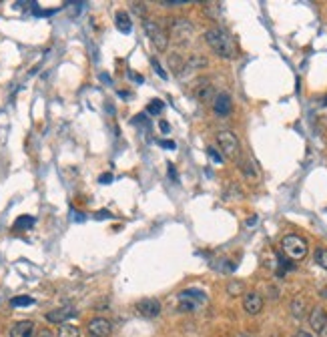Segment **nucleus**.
I'll use <instances>...</instances> for the list:
<instances>
[{
	"mask_svg": "<svg viewBox=\"0 0 327 337\" xmlns=\"http://www.w3.org/2000/svg\"><path fill=\"white\" fill-rule=\"evenodd\" d=\"M205 42L209 44V48H211L217 56L227 58V60L237 58V44H235L233 36H231L225 28H219V26L209 28V30L205 32Z\"/></svg>",
	"mask_w": 327,
	"mask_h": 337,
	"instance_id": "obj_1",
	"label": "nucleus"
},
{
	"mask_svg": "<svg viewBox=\"0 0 327 337\" xmlns=\"http://www.w3.org/2000/svg\"><path fill=\"white\" fill-rule=\"evenodd\" d=\"M177 297H179V309L187 311V313H193L201 305L207 303V293L203 289H197V287H189V289L181 291Z\"/></svg>",
	"mask_w": 327,
	"mask_h": 337,
	"instance_id": "obj_2",
	"label": "nucleus"
},
{
	"mask_svg": "<svg viewBox=\"0 0 327 337\" xmlns=\"http://www.w3.org/2000/svg\"><path fill=\"white\" fill-rule=\"evenodd\" d=\"M281 249H283V253H285L289 259H295V261L303 259L307 253H309L307 241H305L303 237H299V235H285V237L281 239Z\"/></svg>",
	"mask_w": 327,
	"mask_h": 337,
	"instance_id": "obj_3",
	"label": "nucleus"
},
{
	"mask_svg": "<svg viewBox=\"0 0 327 337\" xmlns=\"http://www.w3.org/2000/svg\"><path fill=\"white\" fill-rule=\"evenodd\" d=\"M217 145L223 153V159H239L241 157V143L239 137L233 131H219L217 133Z\"/></svg>",
	"mask_w": 327,
	"mask_h": 337,
	"instance_id": "obj_4",
	"label": "nucleus"
},
{
	"mask_svg": "<svg viewBox=\"0 0 327 337\" xmlns=\"http://www.w3.org/2000/svg\"><path fill=\"white\" fill-rule=\"evenodd\" d=\"M143 28H145L147 36L151 38V42L157 46V50L165 52V50L169 48V36H167V32H165V30L161 28V24H159V22L145 18V20H143Z\"/></svg>",
	"mask_w": 327,
	"mask_h": 337,
	"instance_id": "obj_5",
	"label": "nucleus"
},
{
	"mask_svg": "<svg viewBox=\"0 0 327 337\" xmlns=\"http://www.w3.org/2000/svg\"><path fill=\"white\" fill-rule=\"evenodd\" d=\"M171 36L179 44H189L193 38V24L185 18H175L171 22Z\"/></svg>",
	"mask_w": 327,
	"mask_h": 337,
	"instance_id": "obj_6",
	"label": "nucleus"
},
{
	"mask_svg": "<svg viewBox=\"0 0 327 337\" xmlns=\"http://www.w3.org/2000/svg\"><path fill=\"white\" fill-rule=\"evenodd\" d=\"M137 313L147 317V319H153V317H159L161 315V301L155 299V297H145L137 303Z\"/></svg>",
	"mask_w": 327,
	"mask_h": 337,
	"instance_id": "obj_7",
	"label": "nucleus"
},
{
	"mask_svg": "<svg viewBox=\"0 0 327 337\" xmlns=\"http://www.w3.org/2000/svg\"><path fill=\"white\" fill-rule=\"evenodd\" d=\"M72 317H76V309L72 305H64V307H58V309H52L46 313V321L56 323V325H64Z\"/></svg>",
	"mask_w": 327,
	"mask_h": 337,
	"instance_id": "obj_8",
	"label": "nucleus"
},
{
	"mask_svg": "<svg viewBox=\"0 0 327 337\" xmlns=\"http://www.w3.org/2000/svg\"><path fill=\"white\" fill-rule=\"evenodd\" d=\"M89 333L91 337H109L113 333V323L107 317H95L89 321Z\"/></svg>",
	"mask_w": 327,
	"mask_h": 337,
	"instance_id": "obj_9",
	"label": "nucleus"
},
{
	"mask_svg": "<svg viewBox=\"0 0 327 337\" xmlns=\"http://www.w3.org/2000/svg\"><path fill=\"white\" fill-rule=\"evenodd\" d=\"M309 325L317 335L327 333V313L323 307H313V311L309 313Z\"/></svg>",
	"mask_w": 327,
	"mask_h": 337,
	"instance_id": "obj_10",
	"label": "nucleus"
},
{
	"mask_svg": "<svg viewBox=\"0 0 327 337\" xmlns=\"http://www.w3.org/2000/svg\"><path fill=\"white\" fill-rule=\"evenodd\" d=\"M243 309H245V313H249V315L261 313V309H263V297L257 291L245 293V297H243Z\"/></svg>",
	"mask_w": 327,
	"mask_h": 337,
	"instance_id": "obj_11",
	"label": "nucleus"
},
{
	"mask_svg": "<svg viewBox=\"0 0 327 337\" xmlns=\"http://www.w3.org/2000/svg\"><path fill=\"white\" fill-rule=\"evenodd\" d=\"M213 111H215V115H219V117L231 115V111H233V101H231V97H229L227 93L215 95V99H213Z\"/></svg>",
	"mask_w": 327,
	"mask_h": 337,
	"instance_id": "obj_12",
	"label": "nucleus"
},
{
	"mask_svg": "<svg viewBox=\"0 0 327 337\" xmlns=\"http://www.w3.org/2000/svg\"><path fill=\"white\" fill-rule=\"evenodd\" d=\"M195 97L201 101V103H211L215 99V89L213 84L207 80V78H201L197 84H195Z\"/></svg>",
	"mask_w": 327,
	"mask_h": 337,
	"instance_id": "obj_13",
	"label": "nucleus"
},
{
	"mask_svg": "<svg viewBox=\"0 0 327 337\" xmlns=\"http://www.w3.org/2000/svg\"><path fill=\"white\" fill-rule=\"evenodd\" d=\"M10 337H34V321L22 319L10 327Z\"/></svg>",
	"mask_w": 327,
	"mask_h": 337,
	"instance_id": "obj_14",
	"label": "nucleus"
},
{
	"mask_svg": "<svg viewBox=\"0 0 327 337\" xmlns=\"http://www.w3.org/2000/svg\"><path fill=\"white\" fill-rule=\"evenodd\" d=\"M241 171H243V175L247 177L249 181H255V179H259V168H257V165H255L251 159H245V161H241Z\"/></svg>",
	"mask_w": 327,
	"mask_h": 337,
	"instance_id": "obj_15",
	"label": "nucleus"
},
{
	"mask_svg": "<svg viewBox=\"0 0 327 337\" xmlns=\"http://www.w3.org/2000/svg\"><path fill=\"white\" fill-rule=\"evenodd\" d=\"M289 309H291V315H293L295 319H301V317H305V313H307V301H305L303 297H293Z\"/></svg>",
	"mask_w": 327,
	"mask_h": 337,
	"instance_id": "obj_16",
	"label": "nucleus"
},
{
	"mask_svg": "<svg viewBox=\"0 0 327 337\" xmlns=\"http://www.w3.org/2000/svg\"><path fill=\"white\" fill-rule=\"evenodd\" d=\"M115 22H117V28H119L121 32H125V34H129V32L133 30V26H131V18H129V14H127V12H117Z\"/></svg>",
	"mask_w": 327,
	"mask_h": 337,
	"instance_id": "obj_17",
	"label": "nucleus"
},
{
	"mask_svg": "<svg viewBox=\"0 0 327 337\" xmlns=\"http://www.w3.org/2000/svg\"><path fill=\"white\" fill-rule=\"evenodd\" d=\"M203 66H207V58H203L199 54H193V56L187 58V62L183 66V72L185 70H197V68H203Z\"/></svg>",
	"mask_w": 327,
	"mask_h": 337,
	"instance_id": "obj_18",
	"label": "nucleus"
},
{
	"mask_svg": "<svg viewBox=\"0 0 327 337\" xmlns=\"http://www.w3.org/2000/svg\"><path fill=\"white\" fill-rule=\"evenodd\" d=\"M56 337H80V329L76 325H70V323H64L58 327V333Z\"/></svg>",
	"mask_w": 327,
	"mask_h": 337,
	"instance_id": "obj_19",
	"label": "nucleus"
},
{
	"mask_svg": "<svg viewBox=\"0 0 327 337\" xmlns=\"http://www.w3.org/2000/svg\"><path fill=\"white\" fill-rule=\"evenodd\" d=\"M315 263L327 271V249L325 247H317L315 249Z\"/></svg>",
	"mask_w": 327,
	"mask_h": 337,
	"instance_id": "obj_20",
	"label": "nucleus"
},
{
	"mask_svg": "<svg viewBox=\"0 0 327 337\" xmlns=\"http://www.w3.org/2000/svg\"><path fill=\"white\" fill-rule=\"evenodd\" d=\"M10 305L12 307H30V305H34V299L28 295H18V297L10 299Z\"/></svg>",
	"mask_w": 327,
	"mask_h": 337,
	"instance_id": "obj_21",
	"label": "nucleus"
},
{
	"mask_svg": "<svg viewBox=\"0 0 327 337\" xmlns=\"http://www.w3.org/2000/svg\"><path fill=\"white\" fill-rule=\"evenodd\" d=\"M243 291H245L243 281H229V285H227V293H229L231 297H239Z\"/></svg>",
	"mask_w": 327,
	"mask_h": 337,
	"instance_id": "obj_22",
	"label": "nucleus"
},
{
	"mask_svg": "<svg viewBox=\"0 0 327 337\" xmlns=\"http://www.w3.org/2000/svg\"><path fill=\"white\" fill-rule=\"evenodd\" d=\"M163 109H165V103H163L161 99H153V101L149 103V107H147V111H149L151 115H161Z\"/></svg>",
	"mask_w": 327,
	"mask_h": 337,
	"instance_id": "obj_23",
	"label": "nucleus"
},
{
	"mask_svg": "<svg viewBox=\"0 0 327 337\" xmlns=\"http://www.w3.org/2000/svg\"><path fill=\"white\" fill-rule=\"evenodd\" d=\"M34 225V217L30 215H22L16 223H14V229H24V227H32Z\"/></svg>",
	"mask_w": 327,
	"mask_h": 337,
	"instance_id": "obj_24",
	"label": "nucleus"
},
{
	"mask_svg": "<svg viewBox=\"0 0 327 337\" xmlns=\"http://www.w3.org/2000/svg\"><path fill=\"white\" fill-rule=\"evenodd\" d=\"M151 64H153V68H155V72H157V74H159V76H161L163 80H167V78H169V74H167L165 70H163V66L159 64V60H157V58H153V60H151Z\"/></svg>",
	"mask_w": 327,
	"mask_h": 337,
	"instance_id": "obj_25",
	"label": "nucleus"
},
{
	"mask_svg": "<svg viewBox=\"0 0 327 337\" xmlns=\"http://www.w3.org/2000/svg\"><path fill=\"white\" fill-rule=\"evenodd\" d=\"M133 12H135V14H139L141 18H145V14H147V6H145L143 2H141V4H137V2H135V4H133Z\"/></svg>",
	"mask_w": 327,
	"mask_h": 337,
	"instance_id": "obj_26",
	"label": "nucleus"
},
{
	"mask_svg": "<svg viewBox=\"0 0 327 337\" xmlns=\"http://www.w3.org/2000/svg\"><path fill=\"white\" fill-rule=\"evenodd\" d=\"M207 153H209V157H211V159H213L215 163H219V165H221V163L225 161V159H223V155H219V153H217V151H215L213 147H209V149H207Z\"/></svg>",
	"mask_w": 327,
	"mask_h": 337,
	"instance_id": "obj_27",
	"label": "nucleus"
},
{
	"mask_svg": "<svg viewBox=\"0 0 327 337\" xmlns=\"http://www.w3.org/2000/svg\"><path fill=\"white\" fill-rule=\"evenodd\" d=\"M34 337H54V333H52L50 329H44V327H42V329H38V331L34 333Z\"/></svg>",
	"mask_w": 327,
	"mask_h": 337,
	"instance_id": "obj_28",
	"label": "nucleus"
},
{
	"mask_svg": "<svg viewBox=\"0 0 327 337\" xmlns=\"http://www.w3.org/2000/svg\"><path fill=\"white\" fill-rule=\"evenodd\" d=\"M113 179H115V177H113L111 173H105V175L99 177V183H101V185H107V183H113Z\"/></svg>",
	"mask_w": 327,
	"mask_h": 337,
	"instance_id": "obj_29",
	"label": "nucleus"
},
{
	"mask_svg": "<svg viewBox=\"0 0 327 337\" xmlns=\"http://www.w3.org/2000/svg\"><path fill=\"white\" fill-rule=\"evenodd\" d=\"M159 147H163V149H177V145L173 143V141H159Z\"/></svg>",
	"mask_w": 327,
	"mask_h": 337,
	"instance_id": "obj_30",
	"label": "nucleus"
},
{
	"mask_svg": "<svg viewBox=\"0 0 327 337\" xmlns=\"http://www.w3.org/2000/svg\"><path fill=\"white\" fill-rule=\"evenodd\" d=\"M169 177H171L173 181H179V175H177V168H175V165H171V163H169Z\"/></svg>",
	"mask_w": 327,
	"mask_h": 337,
	"instance_id": "obj_31",
	"label": "nucleus"
},
{
	"mask_svg": "<svg viewBox=\"0 0 327 337\" xmlns=\"http://www.w3.org/2000/svg\"><path fill=\"white\" fill-rule=\"evenodd\" d=\"M159 129H161V133H163V135H167V133L171 131V127H169V123H167V121H161V123H159Z\"/></svg>",
	"mask_w": 327,
	"mask_h": 337,
	"instance_id": "obj_32",
	"label": "nucleus"
},
{
	"mask_svg": "<svg viewBox=\"0 0 327 337\" xmlns=\"http://www.w3.org/2000/svg\"><path fill=\"white\" fill-rule=\"evenodd\" d=\"M295 337H313V335H311V333H307V331H299Z\"/></svg>",
	"mask_w": 327,
	"mask_h": 337,
	"instance_id": "obj_33",
	"label": "nucleus"
}]
</instances>
